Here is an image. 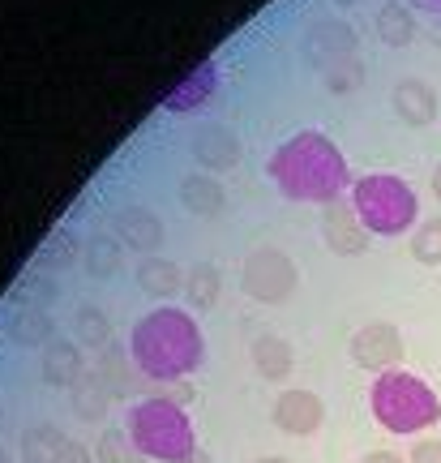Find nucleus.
Instances as JSON below:
<instances>
[{"label": "nucleus", "instance_id": "f257e3e1", "mask_svg": "<svg viewBox=\"0 0 441 463\" xmlns=\"http://www.w3.org/2000/svg\"><path fill=\"white\" fill-rule=\"evenodd\" d=\"M266 176L292 202H339L347 189V159L322 129H300L270 155Z\"/></svg>", "mask_w": 441, "mask_h": 463}, {"label": "nucleus", "instance_id": "f03ea898", "mask_svg": "<svg viewBox=\"0 0 441 463\" xmlns=\"http://www.w3.org/2000/svg\"><path fill=\"white\" fill-rule=\"evenodd\" d=\"M129 356L146 378L180 382L202 364L206 344H202L197 322L184 314V309L159 305V309H150V314L129 331Z\"/></svg>", "mask_w": 441, "mask_h": 463}, {"label": "nucleus", "instance_id": "7ed1b4c3", "mask_svg": "<svg viewBox=\"0 0 441 463\" xmlns=\"http://www.w3.org/2000/svg\"><path fill=\"white\" fill-rule=\"evenodd\" d=\"M129 438L146 459L159 463H211L197 450V433L176 399H142L129 408Z\"/></svg>", "mask_w": 441, "mask_h": 463}, {"label": "nucleus", "instance_id": "20e7f679", "mask_svg": "<svg viewBox=\"0 0 441 463\" xmlns=\"http://www.w3.org/2000/svg\"><path fill=\"white\" fill-rule=\"evenodd\" d=\"M369 408H373L377 425L399 433V438H416L441 420V399L433 395V386L416 373H403V369L377 373L373 391H369Z\"/></svg>", "mask_w": 441, "mask_h": 463}, {"label": "nucleus", "instance_id": "39448f33", "mask_svg": "<svg viewBox=\"0 0 441 463\" xmlns=\"http://www.w3.org/2000/svg\"><path fill=\"white\" fill-rule=\"evenodd\" d=\"M352 206H356L360 223L373 232V236H399L408 232L420 215V202L403 176L390 172H373V176H360L352 184Z\"/></svg>", "mask_w": 441, "mask_h": 463}, {"label": "nucleus", "instance_id": "423d86ee", "mask_svg": "<svg viewBox=\"0 0 441 463\" xmlns=\"http://www.w3.org/2000/svg\"><path fill=\"white\" fill-rule=\"evenodd\" d=\"M296 283H300V270H296V262L283 249L262 245L240 262V288H245L253 300H262V305L287 300L296 292Z\"/></svg>", "mask_w": 441, "mask_h": 463}, {"label": "nucleus", "instance_id": "0eeeda50", "mask_svg": "<svg viewBox=\"0 0 441 463\" xmlns=\"http://www.w3.org/2000/svg\"><path fill=\"white\" fill-rule=\"evenodd\" d=\"M403 356H408L403 352V335L390 322H369V326H360L352 335V361L360 369H369V373H390V369H399Z\"/></svg>", "mask_w": 441, "mask_h": 463}, {"label": "nucleus", "instance_id": "6e6552de", "mask_svg": "<svg viewBox=\"0 0 441 463\" xmlns=\"http://www.w3.org/2000/svg\"><path fill=\"white\" fill-rule=\"evenodd\" d=\"M322 420H326V403L313 395V391H283L275 399V425L283 433H292V438H309V433L322 430Z\"/></svg>", "mask_w": 441, "mask_h": 463}, {"label": "nucleus", "instance_id": "1a4fd4ad", "mask_svg": "<svg viewBox=\"0 0 441 463\" xmlns=\"http://www.w3.org/2000/svg\"><path fill=\"white\" fill-rule=\"evenodd\" d=\"M322 236H326V245L334 249L339 258H360V253L369 249V236H373V232L360 223L356 206H347V202H330L326 219H322Z\"/></svg>", "mask_w": 441, "mask_h": 463}, {"label": "nucleus", "instance_id": "9d476101", "mask_svg": "<svg viewBox=\"0 0 441 463\" xmlns=\"http://www.w3.org/2000/svg\"><path fill=\"white\" fill-rule=\"evenodd\" d=\"M390 103L408 125H433V116H437V95H433V86L420 82V78H408V82L394 86Z\"/></svg>", "mask_w": 441, "mask_h": 463}, {"label": "nucleus", "instance_id": "9b49d317", "mask_svg": "<svg viewBox=\"0 0 441 463\" xmlns=\"http://www.w3.org/2000/svg\"><path fill=\"white\" fill-rule=\"evenodd\" d=\"M193 155H197V164H206L211 172H223V167H236V159H240V142H236V133L231 129L211 125V129H202L193 137Z\"/></svg>", "mask_w": 441, "mask_h": 463}, {"label": "nucleus", "instance_id": "f8f14e48", "mask_svg": "<svg viewBox=\"0 0 441 463\" xmlns=\"http://www.w3.org/2000/svg\"><path fill=\"white\" fill-rule=\"evenodd\" d=\"M116 232H120V241L133 249H159V241H164V228H159V219L150 215L146 206L116 211Z\"/></svg>", "mask_w": 441, "mask_h": 463}, {"label": "nucleus", "instance_id": "ddd939ff", "mask_svg": "<svg viewBox=\"0 0 441 463\" xmlns=\"http://www.w3.org/2000/svg\"><path fill=\"white\" fill-rule=\"evenodd\" d=\"M214 82H219V69L206 61V65L193 69V78H184V86H176V90L167 95L164 108H167V112H193V108H202V103L211 99Z\"/></svg>", "mask_w": 441, "mask_h": 463}, {"label": "nucleus", "instance_id": "4468645a", "mask_svg": "<svg viewBox=\"0 0 441 463\" xmlns=\"http://www.w3.org/2000/svg\"><path fill=\"white\" fill-rule=\"evenodd\" d=\"M253 364H258V373H262L266 382H278L292 373V344L287 339H278V335H262L258 344H253Z\"/></svg>", "mask_w": 441, "mask_h": 463}, {"label": "nucleus", "instance_id": "2eb2a0df", "mask_svg": "<svg viewBox=\"0 0 441 463\" xmlns=\"http://www.w3.org/2000/svg\"><path fill=\"white\" fill-rule=\"evenodd\" d=\"M137 283L155 292V297H172L176 288H184V275L176 270V262H167V258H146V262L137 266Z\"/></svg>", "mask_w": 441, "mask_h": 463}, {"label": "nucleus", "instance_id": "dca6fc26", "mask_svg": "<svg viewBox=\"0 0 441 463\" xmlns=\"http://www.w3.org/2000/svg\"><path fill=\"white\" fill-rule=\"evenodd\" d=\"M180 202L193 211V215H219L223 211V189L214 181H206V176H189V181L180 184Z\"/></svg>", "mask_w": 441, "mask_h": 463}, {"label": "nucleus", "instance_id": "f3484780", "mask_svg": "<svg viewBox=\"0 0 441 463\" xmlns=\"http://www.w3.org/2000/svg\"><path fill=\"white\" fill-rule=\"evenodd\" d=\"M377 31H381V39H386L390 48H403V43H411V34H416V22H411V14L403 5L390 0V5L377 14Z\"/></svg>", "mask_w": 441, "mask_h": 463}, {"label": "nucleus", "instance_id": "a211bd4d", "mask_svg": "<svg viewBox=\"0 0 441 463\" xmlns=\"http://www.w3.org/2000/svg\"><path fill=\"white\" fill-rule=\"evenodd\" d=\"M184 292H189V300H193L197 309H206V305H214V297H219V266H193L189 275H184Z\"/></svg>", "mask_w": 441, "mask_h": 463}, {"label": "nucleus", "instance_id": "6ab92c4d", "mask_svg": "<svg viewBox=\"0 0 441 463\" xmlns=\"http://www.w3.org/2000/svg\"><path fill=\"white\" fill-rule=\"evenodd\" d=\"M43 378L56 382V386H65V382L78 378V352L69 344H56L43 352Z\"/></svg>", "mask_w": 441, "mask_h": 463}, {"label": "nucleus", "instance_id": "aec40b11", "mask_svg": "<svg viewBox=\"0 0 441 463\" xmlns=\"http://www.w3.org/2000/svg\"><path fill=\"white\" fill-rule=\"evenodd\" d=\"M73 253H78V236H73V228H56L48 241H43V249H39L34 262L39 266H69L73 262Z\"/></svg>", "mask_w": 441, "mask_h": 463}, {"label": "nucleus", "instance_id": "412c9836", "mask_svg": "<svg viewBox=\"0 0 441 463\" xmlns=\"http://www.w3.org/2000/svg\"><path fill=\"white\" fill-rule=\"evenodd\" d=\"M411 258L425 266H437L441 262V219H425L416 236H411Z\"/></svg>", "mask_w": 441, "mask_h": 463}, {"label": "nucleus", "instance_id": "4be33fe9", "mask_svg": "<svg viewBox=\"0 0 441 463\" xmlns=\"http://www.w3.org/2000/svg\"><path fill=\"white\" fill-rule=\"evenodd\" d=\"M137 455L142 450L133 447L129 433H103L99 438V459L103 463H137Z\"/></svg>", "mask_w": 441, "mask_h": 463}, {"label": "nucleus", "instance_id": "5701e85b", "mask_svg": "<svg viewBox=\"0 0 441 463\" xmlns=\"http://www.w3.org/2000/svg\"><path fill=\"white\" fill-rule=\"evenodd\" d=\"M86 258H90V275H112L116 266H120V249H116V241L99 236L95 245L86 249Z\"/></svg>", "mask_w": 441, "mask_h": 463}, {"label": "nucleus", "instance_id": "b1692460", "mask_svg": "<svg viewBox=\"0 0 441 463\" xmlns=\"http://www.w3.org/2000/svg\"><path fill=\"white\" fill-rule=\"evenodd\" d=\"M14 335L22 344H39V339H48L52 335V317L48 314H22L14 317Z\"/></svg>", "mask_w": 441, "mask_h": 463}, {"label": "nucleus", "instance_id": "393cba45", "mask_svg": "<svg viewBox=\"0 0 441 463\" xmlns=\"http://www.w3.org/2000/svg\"><path fill=\"white\" fill-rule=\"evenodd\" d=\"M73 326H78V335H82L86 344H103V339H108V317L99 314V309H90V305L73 317Z\"/></svg>", "mask_w": 441, "mask_h": 463}, {"label": "nucleus", "instance_id": "a878e982", "mask_svg": "<svg viewBox=\"0 0 441 463\" xmlns=\"http://www.w3.org/2000/svg\"><path fill=\"white\" fill-rule=\"evenodd\" d=\"M411 463H441V438H425V442H416Z\"/></svg>", "mask_w": 441, "mask_h": 463}, {"label": "nucleus", "instance_id": "bb28decb", "mask_svg": "<svg viewBox=\"0 0 441 463\" xmlns=\"http://www.w3.org/2000/svg\"><path fill=\"white\" fill-rule=\"evenodd\" d=\"M360 463H403V459H399L394 450H373V455H364Z\"/></svg>", "mask_w": 441, "mask_h": 463}, {"label": "nucleus", "instance_id": "cd10ccee", "mask_svg": "<svg viewBox=\"0 0 441 463\" xmlns=\"http://www.w3.org/2000/svg\"><path fill=\"white\" fill-rule=\"evenodd\" d=\"M433 194H437V202H441V164L433 167Z\"/></svg>", "mask_w": 441, "mask_h": 463}, {"label": "nucleus", "instance_id": "c85d7f7f", "mask_svg": "<svg viewBox=\"0 0 441 463\" xmlns=\"http://www.w3.org/2000/svg\"><path fill=\"white\" fill-rule=\"evenodd\" d=\"M428 31H433V39H437V48H441V17H433V26H428Z\"/></svg>", "mask_w": 441, "mask_h": 463}, {"label": "nucleus", "instance_id": "c756f323", "mask_svg": "<svg viewBox=\"0 0 441 463\" xmlns=\"http://www.w3.org/2000/svg\"><path fill=\"white\" fill-rule=\"evenodd\" d=\"M253 463H287V459H278V455H262V459H253Z\"/></svg>", "mask_w": 441, "mask_h": 463}, {"label": "nucleus", "instance_id": "7c9ffc66", "mask_svg": "<svg viewBox=\"0 0 441 463\" xmlns=\"http://www.w3.org/2000/svg\"><path fill=\"white\" fill-rule=\"evenodd\" d=\"M428 5H433V9H441V0H428Z\"/></svg>", "mask_w": 441, "mask_h": 463}, {"label": "nucleus", "instance_id": "2f4dec72", "mask_svg": "<svg viewBox=\"0 0 441 463\" xmlns=\"http://www.w3.org/2000/svg\"><path fill=\"white\" fill-rule=\"evenodd\" d=\"M0 463H9V459H5V450H0Z\"/></svg>", "mask_w": 441, "mask_h": 463}]
</instances>
